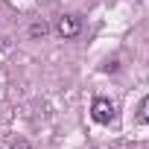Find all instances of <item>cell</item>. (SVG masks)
Listing matches in <instances>:
<instances>
[{"instance_id":"cell-1","label":"cell","mask_w":149,"mask_h":149,"mask_svg":"<svg viewBox=\"0 0 149 149\" xmlns=\"http://www.w3.org/2000/svg\"><path fill=\"white\" fill-rule=\"evenodd\" d=\"M53 29H56L58 38H76L82 32V18L79 15H58Z\"/></svg>"},{"instance_id":"cell-2","label":"cell","mask_w":149,"mask_h":149,"mask_svg":"<svg viewBox=\"0 0 149 149\" xmlns=\"http://www.w3.org/2000/svg\"><path fill=\"white\" fill-rule=\"evenodd\" d=\"M111 114H114V105L105 100V97H97L94 105H91V117L97 123H111Z\"/></svg>"},{"instance_id":"cell-3","label":"cell","mask_w":149,"mask_h":149,"mask_svg":"<svg viewBox=\"0 0 149 149\" xmlns=\"http://www.w3.org/2000/svg\"><path fill=\"white\" fill-rule=\"evenodd\" d=\"M50 32V24L47 21H32L29 24V38H44Z\"/></svg>"},{"instance_id":"cell-4","label":"cell","mask_w":149,"mask_h":149,"mask_svg":"<svg viewBox=\"0 0 149 149\" xmlns=\"http://www.w3.org/2000/svg\"><path fill=\"white\" fill-rule=\"evenodd\" d=\"M137 120L149 126V97H143V102H140V108H137Z\"/></svg>"},{"instance_id":"cell-5","label":"cell","mask_w":149,"mask_h":149,"mask_svg":"<svg viewBox=\"0 0 149 149\" xmlns=\"http://www.w3.org/2000/svg\"><path fill=\"white\" fill-rule=\"evenodd\" d=\"M12 149H29V143H26V140H15V143H12Z\"/></svg>"}]
</instances>
